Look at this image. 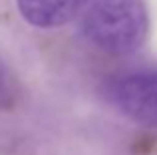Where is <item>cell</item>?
I'll return each instance as SVG.
<instances>
[{
  "instance_id": "obj_1",
  "label": "cell",
  "mask_w": 157,
  "mask_h": 155,
  "mask_svg": "<svg viewBox=\"0 0 157 155\" xmlns=\"http://www.w3.org/2000/svg\"><path fill=\"white\" fill-rule=\"evenodd\" d=\"M82 32L90 44L107 54H131L147 36L143 0H88L82 10Z\"/></svg>"
},
{
  "instance_id": "obj_3",
  "label": "cell",
  "mask_w": 157,
  "mask_h": 155,
  "mask_svg": "<svg viewBox=\"0 0 157 155\" xmlns=\"http://www.w3.org/2000/svg\"><path fill=\"white\" fill-rule=\"evenodd\" d=\"M88 0H16L22 18L36 28H60L86 8Z\"/></svg>"
},
{
  "instance_id": "obj_2",
  "label": "cell",
  "mask_w": 157,
  "mask_h": 155,
  "mask_svg": "<svg viewBox=\"0 0 157 155\" xmlns=\"http://www.w3.org/2000/svg\"><path fill=\"white\" fill-rule=\"evenodd\" d=\"M107 100L127 119L157 129V70H135L117 76L105 88Z\"/></svg>"
}]
</instances>
